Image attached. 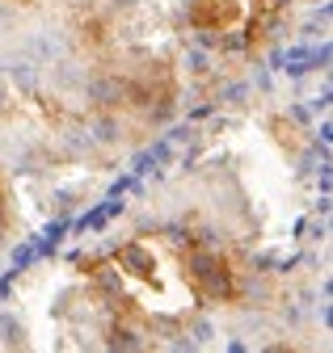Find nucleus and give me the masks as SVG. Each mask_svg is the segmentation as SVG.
Listing matches in <instances>:
<instances>
[{"instance_id":"2eb2a0df","label":"nucleus","mask_w":333,"mask_h":353,"mask_svg":"<svg viewBox=\"0 0 333 353\" xmlns=\"http://www.w3.org/2000/svg\"><path fill=\"white\" fill-rule=\"evenodd\" d=\"M312 5H325V0H312Z\"/></svg>"},{"instance_id":"ddd939ff","label":"nucleus","mask_w":333,"mask_h":353,"mask_svg":"<svg viewBox=\"0 0 333 353\" xmlns=\"http://www.w3.org/2000/svg\"><path fill=\"white\" fill-rule=\"evenodd\" d=\"M118 5H131V0H118Z\"/></svg>"},{"instance_id":"7ed1b4c3","label":"nucleus","mask_w":333,"mask_h":353,"mask_svg":"<svg viewBox=\"0 0 333 353\" xmlns=\"http://www.w3.org/2000/svg\"><path fill=\"white\" fill-rule=\"evenodd\" d=\"M68 47H64V38L59 34H34L30 38V55L34 59H59Z\"/></svg>"},{"instance_id":"4468645a","label":"nucleus","mask_w":333,"mask_h":353,"mask_svg":"<svg viewBox=\"0 0 333 353\" xmlns=\"http://www.w3.org/2000/svg\"><path fill=\"white\" fill-rule=\"evenodd\" d=\"M274 5H287V0H274Z\"/></svg>"},{"instance_id":"f8f14e48","label":"nucleus","mask_w":333,"mask_h":353,"mask_svg":"<svg viewBox=\"0 0 333 353\" xmlns=\"http://www.w3.org/2000/svg\"><path fill=\"white\" fill-rule=\"evenodd\" d=\"M312 110H316V114H321V110H329V88H325L321 97H312Z\"/></svg>"},{"instance_id":"0eeeda50","label":"nucleus","mask_w":333,"mask_h":353,"mask_svg":"<svg viewBox=\"0 0 333 353\" xmlns=\"http://www.w3.org/2000/svg\"><path fill=\"white\" fill-rule=\"evenodd\" d=\"M207 68H211V55H207L202 47H190V51H186V72H194V76H202Z\"/></svg>"},{"instance_id":"423d86ee","label":"nucleus","mask_w":333,"mask_h":353,"mask_svg":"<svg viewBox=\"0 0 333 353\" xmlns=\"http://www.w3.org/2000/svg\"><path fill=\"white\" fill-rule=\"evenodd\" d=\"M89 130H93V139H97V143H118V135H122V126H118L110 114H102Z\"/></svg>"},{"instance_id":"39448f33","label":"nucleus","mask_w":333,"mask_h":353,"mask_svg":"<svg viewBox=\"0 0 333 353\" xmlns=\"http://www.w3.org/2000/svg\"><path fill=\"white\" fill-rule=\"evenodd\" d=\"M21 336H26V324L13 312H0V341H5V345H21Z\"/></svg>"},{"instance_id":"1a4fd4ad","label":"nucleus","mask_w":333,"mask_h":353,"mask_svg":"<svg viewBox=\"0 0 333 353\" xmlns=\"http://www.w3.org/2000/svg\"><path fill=\"white\" fill-rule=\"evenodd\" d=\"M245 93H249V84H245V80H236V84H228V88H224V97H220V101H232V105H236Z\"/></svg>"},{"instance_id":"f257e3e1","label":"nucleus","mask_w":333,"mask_h":353,"mask_svg":"<svg viewBox=\"0 0 333 353\" xmlns=\"http://www.w3.org/2000/svg\"><path fill=\"white\" fill-rule=\"evenodd\" d=\"M51 84L64 88V93H72V88H85V72H80L72 59H51Z\"/></svg>"},{"instance_id":"9d476101","label":"nucleus","mask_w":333,"mask_h":353,"mask_svg":"<svg viewBox=\"0 0 333 353\" xmlns=\"http://www.w3.org/2000/svg\"><path fill=\"white\" fill-rule=\"evenodd\" d=\"M114 345H122V349H140L135 332H114Z\"/></svg>"},{"instance_id":"20e7f679","label":"nucleus","mask_w":333,"mask_h":353,"mask_svg":"<svg viewBox=\"0 0 333 353\" xmlns=\"http://www.w3.org/2000/svg\"><path fill=\"white\" fill-rule=\"evenodd\" d=\"M9 80L17 88H38V72H34V59H9Z\"/></svg>"},{"instance_id":"f03ea898","label":"nucleus","mask_w":333,"mask_h":353,"mask_svg":"<svg viewBox=\"0 0 333 353\" xmlns=\"http://www.w3.org/2000/svg\"><path fill=\"white\" fill-rule=\"evenodd\" d=\"M85 93H89L97 105H114V101L122 97V84H118L114 76H97V80H89V84H85Z\"/></svg>"},{"instance_id":"6e6552de","label":"nucleus","mask_w":333,"mask_h":353,"mask_svg":"<svg viewBox=\"0 0 333 353\" xmlns=\"http://www.w3.org/2000/svg\"><path fill=\"white\" fill-rule=\"evenodd\" d=\"M190 336H194V345H211V341H216V324L202 316V320H198V324L190 328Z\"/></svg>"},{"instance_id":"9b49d317","label":"nucleus","mask_w":333,"mask_h":353,"mask_svg":"<svg viewBox=\"0 0 333 353\" xmlns=\"http://www.w3.org/2000/svg\"><path fill=\"white\" fill-rule=\"evenodd\" d=\"M283 320H287V324H291V328H296V324H300V320H304V312H300V307H287V312H283Z\"/></svg>"}]
</instances>
